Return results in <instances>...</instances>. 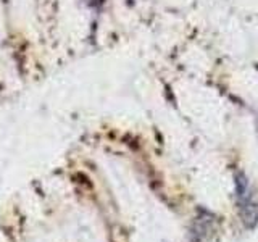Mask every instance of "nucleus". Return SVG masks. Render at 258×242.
I'll return each mask as SVG.
<instances>
[{"label": "nucleus", "instance_id": "nucleus-1", "mask_svg": "<svg viewBox=\"0 0 258 242\" xmlns=\"http://www.w3.org/2000/svg\"><path fill=\"white\" fill-rule=\"evenodd\" d=\"M239 212L240 218L247 228H255L258 223V205L252 202L248 197H244L239 200Z\"/></svg>", "mask_w": 258, "mask_h": 242}]
</instances>
